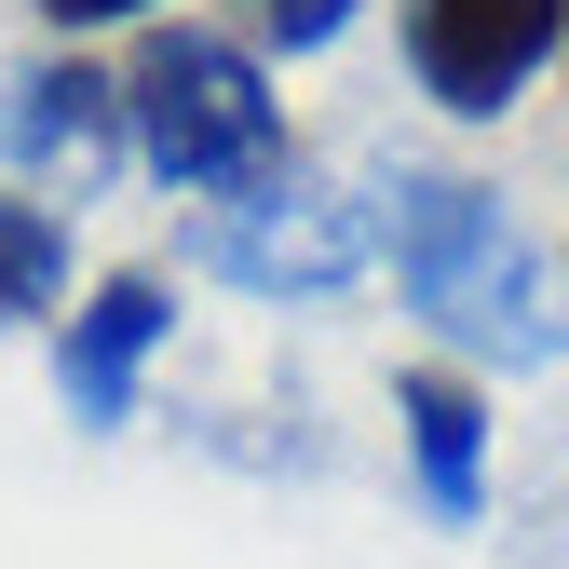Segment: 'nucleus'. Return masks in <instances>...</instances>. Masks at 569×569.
Instances as JSON below:
<instances>
[{"label":"nucleus","instance_id":"4","mask_svg":"<svg viewBox=\"0 0 569 569\" xmlns=\"http://www.w3.org/2000/svg\"><path fill=\"white\" fill-rule=\"evenodd\" d=\"M367 244H380V231L352 218L339 190H299V177L258 190V203H231V218L203 231V258H218L231 284H258V299H284V284H352Z\"/></svg>","mask_w":569,"mask_h":569},{"label":"nucleus","instance_id":"1","mask_svg":"<svg viewBox=\"0 0 569 569\" xmlns=\"http://www.w3.org/2000/svg\"><path fill=\"white\" fill-rule=\"evenodd\" d=\"M393 271L407 299L435 312L448 339L475 352H516V367H542V352H569V299L542 284V258L516 244V218L488 203L475 177H393Z\"/></svg>","mask_w":569,"mask_h":569},{"label":"nucleus","instance_id":"9","mask_svg":"<svg viewBox=\"0 0 569 569\" xmlns=\"http://www.w3.org/2000/svg\"><path fill=\"white\" fill-rule=\"evenodd\" d=\"M352 14H367V0H258V41H271V54H312V41H339Z\"/></svg>","mask_w":569,"mask_h":569},{"label":"nucleus","instance_id":"8","mask_svg":"<svg viewBox=\"0 0 569 569\" xmlns=\"http://www.w3.org/2000/svg\"><path fill=\"white\" fill-rule=\"evenodd\" d=\"M54 284H68V231L41 218V203H14V190H0V326L54 312Z\"/></svg>","mask_w":569,"mask_h":569},{"label":"nucleus","instance_id":"7","mask_svg":"<svg viewBox=\"0 0 569 569\" xmlns=\"http://www.w3.org/2000/svg\"><path fill=\"white\" fill-rule=\"evenodd\" d=\"M393 420H407V448H420V502L461 529V516L488 502V393L448 380V367H407V380H393Z\"/></svg>","mask_w":569,"mask_h":569},{"label":"nucleus","instance_id":"10","mask_svg":"<svg viewBox=\"0 0 569 569\" xmlns=\"http://www.w3.org/2000/svg\"><path fill=\"white\" fill-rule=\"evenodd\" d=\"M54 28H122V14H150V0H41Z\"/></svg>","mask_w":569,"mask_h":569},{"label":"nucleus","instance_id":"3","mask_svg":"<svg viewBox=\"0 0 569 569\" xmlns=\"http://www.w3.org/2000/svg\"><path fill=\"white\" fill-rule=\"evenodd\" d=\"M556 41H569V0H407V68L461 122H488Z\"/></svg>","mask_w":569,"mask_h":569},{"label":"nucleus","instance_id":"2","mask_svg":"<svg viewBox=\"0 0 569 569\" xmlns=\"http://www.w3.org/2000/svg\"><path fill=\"white\" fill-rule=\"evenodd\" d=\"M122 122H136V150H150L163 190H244L284 150V109L258 82V54L218 41V28H150V41H136Z\"/></svg>","mask_w":569,"mask_h":569},{"label":"nucleus","instance_id":"5","mask_svg":"<svg viewBox=\"0 0 569 569\" xmlns=\"http://www.w3.org/2000/svg\"><path fill=\"white\" fill-rule=\"evenodd\" d=\"M163 326H177V299H163V271H109L82 312H68V352H54V380H68V407L96 420H136V367L163 352Z\"/></svg>","mask_w":569,"mask_h":569},{"label":"nucleus","instance_id":"6","mask_svg":"<svg viewBox=\"0 0 569 569\" xmlns=\"http://www.w3.org/2000/svg\"><path fill=\"white\" fill-rule=\"evenodd\" d=\"M122 82L109 68H28L14 96H0V150L14 163H54V177H109L122 163Z\"/></svg>","mask_w":569,"mask_h":569}]
</instances>
